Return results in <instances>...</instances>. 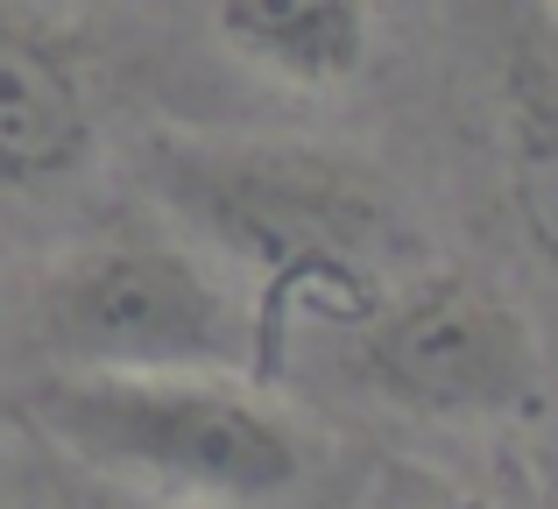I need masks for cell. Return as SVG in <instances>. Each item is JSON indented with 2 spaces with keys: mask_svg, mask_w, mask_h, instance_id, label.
I'll use <instances>...</instances> for the list:
<instances>
[{
  "mask_svg": "<svg viewBox=\"0 0 558 509\" xmlns=\"http://www.w3.org/2000/svg\"><path fill=\"white\" fill-rule=\"evenodd\" d=\"M142 206L241 283L262 332V383L298 332H347L432 255L403 184L375 156L318 135L156 121L128 142Z\"/></svg>",
  "mask_w": 558,
  "mask_h": 509,
  "instance_id": "6da1fadb",
  "label": "cell"
},
{
  "mask_svg": "<svg viewBox=\"0 0 558 509\" xmlns=\"http://www.w3.org/2000/svg\"><path fill=\"white\" fill-rule=\"evenodd\" d=\"M22 332L43 368L262 383V332L241 283L149 206L85 227L43 262Z\"/></svg>",
  "mask_w": 558,
  "mask_h": 509,
  "instance_id": "7a4b0ae2",
  "label": "cell"
},
{
  "mask_svg": "<svg viewBox=\"0 0 558 509\" xmlns=\"http://www.w3.org/2000/svg\"><path fill=\"white\" fill-rule=\"evenodd\" d=\"M28 425L85 474L184 502H269L312 468L304 425L255 375H85L43 368Z\"/></svg>",
  "mask_w": 558,
  "mask_h": 509,
  "instance_id": "3957f363",
  "label": "cell"
},
{
  "mask_svg": "<svg viewBox=\"0 0 558 509\" xmlns=\"http://www.w3.org/2000/svg\"><path fill=\"white\" fill-rule=\"evenodd\" d=\"M361 389L432 425H502L531 417L551 389L545 332L531 304L474 262L424 255L340 332Z\"/></svg>",
  "mask_w": 558,
  "mask_h": 509,
  "instance_id": "277c9868",
  "label": "cell"
},
{
  "mask_svg": "<svg viewBox=\"0 0 558 509\" xmlns=\"http://www.w3.org/2000/svg\"><path fill=\"white\" fill-rule=\"evenodd\" d=\"M474 156L517 255L558 298V8L551 0H446Z\"/></svg>",
  "mask_w": 558,
  "mask_h": 509,
  "instance_id": "5b68a950",
  "label": "cell"
},
{
  "mask_svg": "<svg viewBox=\"0 0 558 509\" xmlns=\"http://www.w3.org/2000/svg\"><path fill=\"white\" fill-rule=\"evenodd\" d=\"M113 149V64L57 0H0V206L85 192Z\"/></svg>",
  "mask_w": 558,
  "mask_h": 509,
  "instance_id": "8992f818",
  "label": "cell"
},
{
  "mask_svg": "<svg viewBox=\"0 0 558 509\" xmlns=\"http://www.w3.org/2000/svg\"><path fill=\"white\" fill-rule=\"evenodd\" d=\"M205 36L269 93L347 99L381 64L389 0H205Z\"/></svg>",
  "mask_w": 558,
  "mask_h": 509,
  "instance_id": "52a82bcc",
  "label": "cell"
},
{
  "mask_svg": "<svg viewBox=\"0 0 558 509\" xmlns=\"http://www.w3.org/2000/svg\"><path fill=\"white\" fill-rule=\"evenodd\" d=\"M121 488V482H113ZM93 509H213V502H184V496H149V488H121V496L93 502Z\"/></svg>",
  "mask_w": 558,
  "mask_h": 509,
  "instance_id": "ba28073f",
  "label": "cell"
},
{
  "mask_svg": "<svg viewBox=\"0 0 558 509\" xmlns=\"http://www.w3.org/2000/svg\"><path fill=\"white\" fill-rule=\"evenodd\" d=\"M432 509H509V502H495V496H474V488H452V496H438Z\"/></svg>",
  "mask_w": 558,
  "mask_h": 509,
  "instance_id": "9c48e42d",
  "label": "cell"
},
{
  "mask_svg": "<svg viewBox=\"0 0 558 509\" xmlns=\"http://www.w3.org/2000/svg\"><path fill=\"white\" fill-rule=\"evenodd\" d=\"M57 8H78V0H57Z\"/></svg>",
  "mask_w": 558,
  "mask_h": 509,
  "instance_id": "30bf717a",
  "label": "cell"
},
{
  "mask_svg": "<svg viewBox=\"0 0 558 509\" xmlns=\"http://www.w3.org/2000/svg\"><path fill=\"white\" fill-rule=\"evenodd\" d=\"M551 8H558V0H551Z\"/></svg>",
  "mask_w": 558,
  "mask_h": 509,
  "instance_id": "8fae6325",
  "label": "cell"
}]
</instances>
